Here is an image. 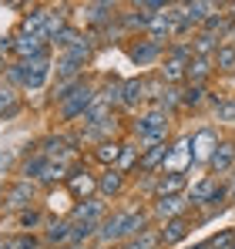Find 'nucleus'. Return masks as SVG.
Listing matches in <instances>:
<instances>
[{
    "label": "nucleus",
    "mask_w": 235,
    "mask_h": 249,
    "mask_svg": "<svg viewBox=\"0 0 235 249\" xmlns=\"http://www.w3.org/2000/svg\"><path fill=\"white\" fill-rule=\"evenodd\" d=\"M151 229V209L145 206H128V209H111L108 219L98 226V243L101 246H121L128 239H138Z\"/></svg>",
    "instance_id": "f257e3e1"
},
{
    "label": "nucleus",
    "mask_w": 235,
    "mask_h": 249,
    "mask_svg": "<svg viewBox=\"0 0 235 249\" xmlns=\"http://www.w3.org/2000/svg\"><path fill=\"white\" fill-rule=\"evenodd\" d=\"M94 98H98V81L94 78H81L74 84H64V88H50V108H54V118L61 124H71L87 115V108L94 105Z\"/></svg>",
    "instance_id": "f03ea898"
},
{
    "label": "nucleus",
    "mask_w": 235,
    "mask_h": 249,
    "mask_svg": "<svg viewBox=\"0 0 235 249\" xmlns=\"http://www.w3.org/2000/svg\"><path fill=\"white\" fill-rule=\"evenodd\" d=\"M3 78L17 91L37 94L40 88L54 78V54H44V57H34V61H10L7 71H3Z\"/></svg>",
    "instance_id": "7ed1b4c3"
},
{
    "label": "nucleus",
    "mask_w": 235,
    "mask_h": 249,
    "mask_svg": "<svg viewBox=\"0 0 235 249\" xmlns=\"http://www.w3.org/2000/svg\"><path fill=\"white\" fill-rule=\"evenodd\" d=\"M171 135V115L158 111V108H145L134 115L131 122V138L141 145V148H151V145H165Z\"/></svg>",
    "instance_id": "20e7f679"
},
{
    "label": "nucleus",
    "mask_w": 235,
    "mask_h": 249,
    "mask_svg": "<svg viewBox=\"0 0 235 249\" xmlns=\"http://www.w3.org/2000/svg\"><path fill=\"white\" fill-rule=\"evenodd\" d=\"M192 57H195V54H192V41L168 44L161 64H158L161 84H168V88H185V81H188V61H192Z\"/></svg>",
    "instance_id": "39448f33"
},
{
    "label": "nucleus",
    "mask_w": 235,
    "mask_h": 249,
    "mask_svg": "<svg viewBox=\"0 0 235 249\" xmlns=\"http://www.w3.org/2000/svg\"><path fill=\"white\" fill-rule=\"evenodd\" d=\"M37 182H27V178H14V182H7L3 185V192H0V215H20L24 209L37 206Z\"/></svg>",
    "instance_id": "423d86ee"
},
{
    "label": "nucleus",
    "mask_w": 235,
    "mask_h": 249,
    "mask_svg": "<svg viewBox=\"0 0 235 249\" xmlns=\"http://www.w3.org/2000/svg\"><path fill=\"white\" fill-rule=\"evenodd\" d=\"M128 41H131V44H124V54H128V61H131V64H138V68L161 64V57H165V51H168V47H161V44L148 41V37H141V41L128 37Z\"/></svg>",
    "instance_id": "0eeeda50"
},
{
    "label": "nucleus",
    "mask_w": 235,
    "mask_h": 249,
    "mask_svg": "<svg viewBox=\"0 0 235 249\" xmlns=\"http://www.w3.org/2000/svg\"><path fill=\"white\" fill-rule=\"evenodd\" d=\"M64 189L74 196V202H84V199L98 196V175L84 165V162H78V165H74V172H71V178L64 182Z\"/></svg>",
    "instance_id": "6e6552de"
},
{
    "label": "nucleus",
    "mask_w": 235,
    "mask_h": 249,
    "mask_svg": "<svg viewBox=\"0 0 235 249\" xmlns=\"http://www.w3.org/2000/svg\"><path fill=\"white\" fill-rule=\"evenodd\" d=\"M192 229H195V219L192 215H178V219H168V222H161L158 226V243L165 249L171 246H182L188 236H192Z\"/></svg>",
    "instance_id": "1a4fd4ad"
},
{
    "label": "nucleus",
    "mask_w": 235,
    "mask_h": 249,
    "mask_svg": "<svg viewBox=\"0 0 235 249\" xmlns=\"http://www.w3.org/2000/svg\"><path fill=\"white\" fill-rule=\"evenodd\" d=\"M14 34V61H34V57H44V54H54L50 44L37 37V34H20V31H10Z\"/></svg>",
    "instance_id": "9d476101"
},
{
    "label": "nucleus",
    "mask_w": 235,
    "mask_h": 249,
    "mask_svg": "<svg viewBox=\"0 0 235 249\" xmlns=\"http://www.w3.org/2000/svg\"><path fill=\"white\" fill-rule=\"evenodd\" d=\"M148 105V81L138 74V78H121V111H134Z\"/></svg>",
    "instance_id": "9b49d317"
},
{
    "label": "nucleus",
    "mask_w": 235,
    "mask_h": 249,
    "mask_svg": "<svg viewBox=\"0 0 235 249\" xmlns=\"http://www.w3.org/2000/svg\"><path fill=\"white\" fill-rule=\"evenodd\" d=\"M188 168H195L192 165V135H182V138H175V142L168 145L165 172H182V175H188Z\"/></svg>",
    "instance_id": "f8f14e48"
},
{
    "label": "nucleus",
    "mask_w": 235,
    "mask_h": 249,
    "mask_svg": "<svg viewBox=\"0 0 235 249\" xmlns=\"http://www.w3.org/2000/svg\"><path fill=\"white\" fill-rule=\"evenodd\" d=\"M235 168V138H218V148L208 159V175L215 178H229V172Z\"/></svg>",
    "instance_id": "ddd939ff"
},
{
    "label": "nucleus",
    "mask_w": 235,
    "mask_h": 249,
    "mask_svg": "<svg viewBox=\"0 0 235 249\" xmlns=\"http://www.w3.org/2000/svg\"><path fill=\"white\" fill-rule=\"evenodd\" d=\"M71 232H74L71 219H47V226L40 229V239H44L47 249H67L71 246Z\"/></svg>",
    "instance_id": "4468645a"
},
{
    "label": "nucleus",
    "mask_w": 235,
    "mask_h": 249,
    "mask_svg": "<svg viewBox=\"0 0 235 249\" xmlns=\"http://www.w3.org/2000/svg\"><path fill=\"white\" fill-rule=\"evenodd\" d=\"M108 199H101V196H91V199H84L78 206L71 209V222H94V226H101L104 219H108Z\"/></svg>",
    "instance_id": "2eb2a0df"
},
{
    "label": "nucleus",
    "mask_w": 235,
    "mask_h": 249,
    "mask_svg": "<svg viewBox=\"0 0 235 249\" xmlns=\"http://www.w3.org/2000/svg\"><path fill=\"white\" fill-rule=\"evenodd\" d=\"M124 189H128V175H124L121 168H101V172H98V196H101V199L115 202V199L124 196Z\"/></svg>",
    "instance_id": "dca6fc26"
},
{
    "label": "nucleus",
    "mask_w": 235,
    "mask_h": 249,
    "mask_svg": "<svg viewBox=\"0 0 235 249\" xmlns=\"http://www.w3.org/2000/svg\"><path fill=\"white\" fill-rule=\"evenodd\" d=\"M215 148H218V131L215 128H198L192 135V165L208 168V159H212Z\"/></svg>",
    "instance_id": "f3484780"
},
{
    "label": "nucleus",
    "mask_w": 235,
    "mask_h": 249,
    "mask_svg": "<svg viewBox=\"0 0 235 249\" xmlns=\"http://www.w3.org/2000/svg\"><path fill=\"white\" fill-rule=\"evenodd\" d=\"M47 14H50V7H47V3H31V7L24 10V17H20L17 31H20V34H37V37L47 41Z\"/></svg>",
    "instance_id": "a211bd4d"
},
{
    "label": "nucleus",
    "mask_w": 235,
    "mask_h": 249,
    "mask_svg": "<svg viewBox=\"0 0 235 249\" xmlns=\"http://www.w3.org/2000/svg\"><path fill=\"white\" fill-rule=\"evenodd\" d=\"M185 192H188V175H182V172H161V175H155L151 199H165V196H185Z\"/></svg>",
    "instance_id": "6ab92c4d"
},
{
    "label": "nucleus",
    "mask_w": 235,
    "mask_h": 249,
    "mask_svg": "<svg viewBox=\"0 0 235 249\" xmlns=\"http://www.w3.org/2000/svg\"><path fill=\"white\" fill-rule=\"evenodd\" d=\"M84 64L81 61H74L71 54H57L54 57V88H64V84H74L84 78Z\"/></svg>",
    "instance_id": "aec40b11"
},
{
    "label": "nucleus",
    "mask_w": 235,
    "mask_h": 249,
    "mask_svg": "<svg viewBox=\"0 0 235 249\" xmlns=\"http://www.w3.org/2000/svg\"><path fill=\"white\" fill-rule=\"evenodd\" d=\"M121 152H124V138L98 142V145H91V162H94V165H101V168H118Z\"/></svg>",
    "instance_id": "412c9836"
},
{
    "label": "nucleus",
    "mask_w": 235,
    "mask_h": 249,
    "mask_svg": "<svg viewBox=\"0 0 235 249\" xmlns=\"http://www.w3.org/2000/svg\"><path fill=\"white\" fill-rule=\"evenodd\" d=\"M151 215L158 222H168V219H178V215H188V199L185 196H165V199H151Z\"/></svg>",
    "instance_id": "4be33fe9"
},
{
    "label": "nucleus",
    "mask_w": 235,
    "mask_h": 249,
    "mask_svg": "<svg viewBox=\"0 0 235 249\" xmlns=\"http://www.w3.org/2000/svg\"><path fill=\"white\" fill-rule=\"evenodd\" d=\"M168 145H171V142L151 145V148H141L138 172H141V175H161V172H165V162H168ZM138 172H134V175H138Z\"/></svg>",
    "instance_id": "5701e85b"
},
{
    "label": "nucleus",
    "mask_w": 235,
    "mask_h": 249,
    "mask_svg": "<svg viewBox=\"0 0 235 249\" xmlns=\"http://www.w3.org/2000/svg\"><path fill=\"white\" fill-rule=\"evenodd\" d=\"M222 10V3H215V0H185V17H188V24H192V31H198L212 14H218Z\"/></svg>",
    "instance_id": "b1692460"
},
{
    "label": "nucleus",
    "mask_w": 235,
    "mask_h": 249,
    "mask_svg": "<svg viewBox=\"0 0 235 249\" xmlns=\"http://www.w3.org/2000/svg\"><path fill=\"white\" fill-rule=\"evenodd\" d=\"M71 172H74V162H47V168H44L37 185H44L47 192H50V189H61V185L71 178Z\"/></svg>",
    "instance_id": "393cba45"
},
{
    "label": "nucleus",
    "mask_w": 235,
    "mask_h": 249,
    "mask_svg": "<svg viewBox=\"0 0 235 249\" xmlns=\"http://www.w3.org/2000/svg\"><path fill=\"white\" fill-rule=\"evenodd\" d=\"M31 152H27V159L20 162V178H27V182H40V175H44V168H47V155L37 152V145H27Z\"/></svg>",
    "instance_id": "a878e982"
},
{
    "label": "nucleus",
    "mask_w": 235,
    "mask_h": 249,
    "mask_svg": "<svg viewBox=\"0 0 235 249\" xmlns=\"http://www.w3.org/2000/svg\"><path fill=\"white\" fill-rule=\"evenodd\" d=\"M14 226H17L20 232H40V229L47 226V209H44V206L24 209L20 215H14Z\"/></svg>",
    "instance_id": "bb28decb"
},
{
    "label": "nucleus",
    "mask_w": 235,
    "mask_h": 249,
    "mask_svg": "<svg viewBox=\"0 0 235 249\" xmlns=\"http://www.w3.org/2000/svg\"><path fill=\"white\" fill-rule=\"evenodd\" d=\"M212 64H215V74L218 78H235V44H229V41L218 44Z\"/></svg>",
    "instance_id": "cd10ccee"
},
{
    "label": "nucleus",
    "mask_w": 235,
    "mask_h": 249,
    "mask_svg": "<svg viewBox=\"0 0 235 249\" xmlns=\"http://www.w3.org/2000/svg\"><path fill=\"white\" fill-rule=\"evenodd\" d=\"M212 74H215L212 57H192V61H188V81L185 84H201V88H208Z\"/></svg>",
    "instance_id": "c85d7f7f"
},
{
    "label": "nucleus",
    "mask_w": 235,
    "mask_h": 249,
    "mask_svg": "<svg viewBox=\"0 0 235 249\" xmlns=\"http://www.w3.org/2000/svg\"><path fill=\"white\" fill-rule=\"evenodd\" d=\"M20 108H24V101H20V91H17V88H10V84H0V122L14 118Z\"/></svg>",
    "instance_id": "c756f323"
},
{
    "label": "nucleus",
    "mask_w": 235,
    "mask_h": 249,
    "mask_svg": "<svg viewBox=\"0 0 235 249\" xmlns=\"http://www.w3.org/2000/svg\"><path fill=\"white\" fill-rule=\"evenodd\" d=\"M138 159H141V145H138L134 138H124V152H121V162H118V168H121L128 178L138 172Z\"/></svg>",
    "instance_id": "7c9ffc66"
},
{
    "label": "nucleus",
    "mask_w": 235,
    "mask_h": 249,
    "mask_svg": "<svg viewBox=\"0 0 235 249\" xmlns=\"http://www.w3.org/2000/svg\"><path fill=\"white\" fill-rule=\"evenodd\" d=\"M151 108H158V111H165V115H171V111H178L182 108V88H161V94H158V101L151 105Z\"/></svg>",
    "instance_id": "2f4dec72"
},
{
    "label": "nucleus",
    "mask_w": 235,
    "mask_h": 249,
    "mask_svg": "<svg viewBox=\"0 0 235 249\" xmlns=\"http://www.w3.org/2000/svg\"><path fill=\"white\" fill-rule=\"evenodd\" d=\"M98 239V226L94 222H74V232H71V246L67 249H84V243Z\"/></svg>",
    "instance_id": "473e14b6"
},
{
    "label": "nucleus",
    "mask_w": 235,
    "mask_h": 249,
    "mask_svg": "<svg viewBox=\"0 0 235 249\" xmlns=\"http://www.w3.org/2000/svg\"><path fill=\"white\" fill-rule=\"evenodd\" d=\"M208 101V88L201 84H185L182 88V108H201Z\"/></svg>",
    "instance_id": "72a5a7b5"
},
{
    "label": "nucleus",
    "mask_w": 235,
    "mask_h": 249,
    "mask_svg": "<svg viewBox=\"0 0 235 249\" xmlns=\"http://www.w3.org/2000/svg\"><path fill=\"white\" fill-rule=\"evenodd\" d=\"M158 229H148L145 236H138V239H128V243H121V246H111V249H158Z\"/></svg>",
    "instance_id": "f704fd0d"
},
{
    "label": "nucleus",
    "mask_w": 235,
    "mask_h": 249,
    "mask_svg": "<svg viewBox=\"0 0 235 249\" xmlns=\"http://www.w3.org/2000/svg\"><path fill=\"white\" fill-rule=\"evenodd\" d=\"M215 118H218V122H225V124H235V94H225V98L218 101Z\"/></svg>",
    "instance_id": "c9c22d12"
},
{
    "label": "nucleus",
    "mask_w": 235,
    "mask_h": 249,
    "mask_svg": "<svg viewBox=\"0 0 235 249\" xmlns=\"http://www.w3.org/2000/svg\"><path fill=\"white\" fill-rule=\"evenodd\" d=\"M14 162H17V159H14V152H0V175H3V172H10Z\"/></svg>",
    "instance_id": "e433bc0d"
},
{
    "label": "nucleus",
    "mask_w": 235,
    "mask_h": 249,
    "mask_svg": "<svg viewBox=\"0 0 235 249\" xmlns=\"http://www.w3.org/2000/svg\"><path fill=\"white\" fill-rule=\"evenodd\" d=\"M225 185H229V206H235V175H229Z\"/></svg>",
    "instance_id": "4c0bfd02"
},
{
    "label": "nucleus",
    "mask_w": 235,
    "mask_h": 249,
    "mask_svg": "<svg viewBox=\"0 0 235 249\" xmlns=\"http://www.w3.org/2000/svg\"><path fill=\"white\" fill-rule=\"evenodd\" d=\"M0 249H14V236H3L0 232Z\"/></svg>",
    "instance_id": "58836bf2"
},
{
    "label": "nucleus",
    "mask_w": 235,
    "mask_h": 249,
    "mask_svg": "<svg viewBox=\"0 0 235 249\" xmlns=\"http://www.w3.org/2000/svg\"><path fill=\"white\" fill-rule=\"evenodd\" d=\"M7 64H10V57H7V54H3V51H0V74H3V71H7Z\"/></svg>",
    "instance_id": "ea45409f"
},
{
    "label": "nucleus",
    "mask_w": 235,
    "mask_h": 249,
    "mask_svg": "<svg viewBox=\"0 0 235 249\" xmlns=\"http://www.w3.org/2000/svg\"><path fill=\"white\" fill-rule=\"evenodd\" d=\"M232 249H235V246H232Z\"/></svg>",
    "instance_id": "a19ab883"
}]
</instances>
